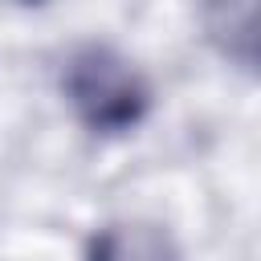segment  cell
I'll return each instance as SVG.
<instances>
[{"label":"cell","instance_id":"7a4b0ae2","mask_svg":"<svg viewBox=\"0 0 261 261\" xmlns=\"http://www.w3.org/2000/svg\"><path fill=\"white\" fill-rule=\"evenodd\" d=\"M82 261H188L175 232L155 216H110L82 249Z\"/></svg>","mask_w":261,"mask_h":261},{"label":"cell","instance_id":"3957f363","mask_svg":"<svg viewBox=\"0 0 261 261\" xmlns=\"http://www.w3.org/2000/svg\"><path fill=\"white\" fill-rule=\"evenodd\" d=\"M257 16H261V4L245 0V4H212L200 12L204 20V37L208 45L237 69L253 73L257 65Z\"/></svg>","mask_w":261,"mask_h":261},{"label":"cell","instance_id":"6da1fadb","mask_svg":"<svg viewBox=\"0 0 261 261\" xmlns=\"http://www.w3.org/2000/svg\"><path fill=\"white\" fill-rule=\"evenodd\" d=\"M57 90L73 122L94 139L135 135L155 110L147 69L110 41H73L57 65Z\"/></svg>","mask_w":261,"mask_h":261}]
</instances>
